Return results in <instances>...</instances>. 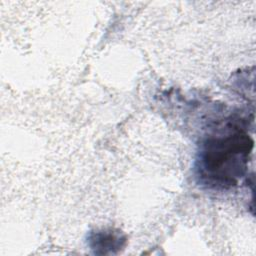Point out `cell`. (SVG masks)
<instances>
[{"instance_id":"6da1fadb","label":"cell","mask_w":256,"mask_h":256,"mask_svg":"<svg viewBox=\"0 0 256 256\" xmlns=\"http://www.w3.org/2000/svg\"><path fill=\"white\" fill-rule=\"evenodd\" d=\"M252 149L253 139L243 131L207 139L198 160L200 177L213 187L236 185L246 171Z\"/></svg>"}]
</instances>
